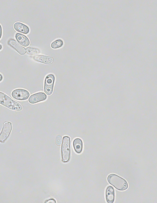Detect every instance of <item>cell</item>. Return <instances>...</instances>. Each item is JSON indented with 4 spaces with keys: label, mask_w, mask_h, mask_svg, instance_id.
I'll return each instance as SVG.
<instances>
[{
    "label": "cell",
    "mask_w": 157,
    "mask_h": 203,
    "mask_svg": "<svg viewBox=\"0 0 157 203\" xmlns=\"http://www.w3.org/2000/svg\"><path fill=\"white\" fill-rule=\"evenodd\" d=\"M107 181L109 184L120 191L125 190L128 187V182L124 179L115 174H109L107 176Z\"/></svg>",
    "instance_id": "6da1fadb"
},
{
    "label": "cell",
    "mask_w": 157,
    "mask_h": 203,
    "mask_svg": "<svg viewBox=\"0 0 157 203\" xmlns=\"http://www.w3.org/2000/svg\"><path fill=\"white\" fill-rule=\"evenodd\" d=\"M0 104L13 111H20L22 109V106L20 104L1 91H0Z\"/></svg>",
    "instance_id": "7a4b0ae2"
},
{
    "label": "cell",
    "mask_w": 157,
    "mask_h": 203,
    "mask_svg": "<svg viewBox=\"0 0 157 203\" xmlns=\"http://www.w3.org/2000/svg\"><path fill=\"white\" fill-rule=\"evenodd\" d=\"M70 138L68 136H64L63 138L61 146V154L62 161L64 163L70 160L71 155Z\"/></svg>",
    "instance_id": "3957f363"
},
{
    "label": "cell",
    "mask_w": 157,
    "mask_h": 203,
    "mask_svg": "<svg viewBox=\"0 0 157 203\" xmlns=\"http://www.w3.org/2000/svg\"><path fill=\"white\" fill-rule=\"evenodd\" d=\"M55 78L53 74L47 75L45 79L44 90L46 94L51 95L53 91Z\"/></svg>",
    "instance_id": "277c9868"
},
{
    "label": "cell",
    "mask_w": 157,
    "mask_h": 203,
    "mask_svg": "<svg viewBox=\"0 0 157 203\" xmlns=\"http://www.w3.org/2000/svg\"><path fill=\"white\" fill-rule=\"evenodd\" d=\"M13 126L11 122H5L0 133V142H4L10 134L12 130Z\"/></svg>",
    "instance_id": "5b68a950"
},
{
    "label": "cell",
    "mask_w": 157,
    "mask_h": 203,
    "mask_svg": "<svg viewBox=\"0 0 157 203\" xmlns=\"http://www.w3.org/2000/svg\"><path fill=\"white\" fill-rule=\"evenodd\" d=\"M11 96L14 99L19 101L27 99L29 96V93L27 90L23 89H17L11 93Z\"/></svg>",
    "instance_id": "8992f818"
},
{
    "label": "cell",
    "mask_w": 157,
    "mask_h": 203,
    "mask_svg": "<svg viewBox=\"0 0 157 203\" xmlns=\"http://www.w3.org/2000/svg\"><path fill=\"white\" fill-rule=\"evenodd\" d=\"M47 98L46 95L44 93L38 92L31 95L28 101L30 104H34L45 100Z\"/></svg>",
    "instance_id": "52a82bcc"
},
{
    "label": "cell",
    "mask_w": 157,
    "mask_h": 203,
    "mask_svg": "<svg viewBox=\"0 0 157 203\" xmlns=\"http://www.w3.org/2000/svg\"><path fill=\"white\" fill-rule=\"evenodd\" d=\"M8 44L20 54L23 55L25 54L26 50L25 48L21 45L15 40L13 39H10L8 42Z\"/></svg>",
    "instance_id": "ba28073f"
},
{
    "label": "cell",
    "mask_w": 157,
    "mask_h": 203,
    "mask_svg": "<svg viewBox=\"0 0 157 203\" xmlns=\"http://www.w3.org/2000/svg\"><path fill=\"white\" fill-rule=\"evenodd\" d=\"M105 197L108 203H113L115 198V190L113 187L111 186H108L105 190Z\"/></svg>",
    "instance_id": "9c48e42d"
},
{
    "label": "cell",
    "mask_w": 157,
    "mask_h": 203,
    "mask_svg": "<svg viewBox=\"0 0 157 203\" xmlns=\"http://www.w3.org/2000/svg\"><path fill=\"white\" fill-rule=\"evenodd\" d=\"M13 27L16 31L23 34H27L29 31V27L20 22H17L13 24Z\"/></svg>",
    "instance_id": "30bf717a"
},
{
    "label": "cell",
    "mask_w": 157,
    "mask_h": 203,
    "mask_svg": "<svg viewBox=\"0 0 157 203\" xmlns=\"http://www.w3.org/2000/svg\"><path fill=\"white\" fill-rule=\"evenodd\" d=\"M15 37L18 42L22 46L27 47L30 44V41L25 35L17 33L16 34Z\"/></svg>",
    "instance_id": "8fae6325"
},
{
    "label": "cell",
    "mask_w": 157,
    "mask_h": 203,
    "mask_svg": "<svg viewBox=\"0 0 157 203\" xmlns=\"http://www.w3.org/2000/svg\"><path fill=\"white\" fill-rule=\"evenodd\" d=\"M33 58L35 60L44 64H50L53 61L52 58L46 55H37L34 56Z\"/></svg>",
    "instance_id": "7c38bea8"
},
{
    "label": "cell",
    "mask_w": 157,
    "mask_h": 203,
    "mask_svg": "<svg viewBox=\"0 0 157 203\" xmlns=\"http://www.w3.org/2000/svg\"><path fill=\"white\" fill-rule=\"evenodd\" d=\"M73 145L74 149L77 153L79 154L82 152L83 149V142L80 138H76L74 139Z\"/></svg>",
    "instance_id": "4fadbf2b"
},
{
    "label": "cell",
    "mask_w": 157,
    "mask_h": 203,
    "mask_svg": "<svg viewBox=\"0 0 157 203\" xmlns=\"http://www.w3.org/2000/svg\"><path fill=\"white\" fill-rule=\"evenodd\" d=\"M63 41L60 39H57L52 42L51 44V47L54 49H56L61 47L63 45Z\"/></svg>",
    "instance_id": "5bb4252c"
},
{
    "label": "cell",
    "mask_w": 157,
    "mask_h": 203,
    "mask_svg": "<svg viewBox=\"0 0 157 203\" xmlns=\"http://www.w3.org/2000/svg\"><path fill=\"white\" fill-rule=\"evenodd\" d=\"M26 51L28 54H37L39 53L40 52V51L39 49L32 47L27 48Z\"/></svg>",
    "instance_id": "9a60e30c"
},
{
    "label": "cell",
    "mask_w": 157,
    "mask_h": 203,
    "mask_svg": "<svg viewBox=\"0 0 157 203\" xmlns=\"http://www.w3.org/2000/svg\"><path fill=\"white\" fill-rule=\"evenodd\" d=\"M56 144L58 145H60L62 142V137L60 135L57 136L56 140Z\"/></svg>",
    "instance_id": "2e32d148"
},
{
    "label": "cell",
    "mask_w": 157,
    "mask_h": 203,
    "mask_svg": "<svg viewBox=\"0 0 157 203\" xmlns=\"http://www.w3.org/2000/svg\"><path fill=\"white\" fill-rule=\"evenodd\" d=\"M56 201L54 199H50L48 200H47L45 203H56Z\"/></svg>",
    "instance_id": "e0dca14e"
},
{
    "label": "cell",
    "mask_w": 157,
    "mask_h": 203,
    "mask_svg": "<svg viewBox=\"0 0 157 203\" xmlns=\"http://www.w3.org/2000/svg\"><path fill=\"white\" fill-rule=\"evenodd\" d=\"M2 35V28L1 25L0 24V39Z\"/></svg>",
    "instance_id": "ac0fdd59"
},
{
    "label": "cell",
    "mask_w": 157,
    "mask_h": 203,
    "mask_svg": "<svg viewBox=\"0 0 157 203\" xmlns=\"http://www.w3.org/2000/svg\"><path fill=\"white\" fill-rule=\"evenodd\" d=\"M3 79V76L0 73V82L2 81Z\"/></svg>",
    "instance_id": "d6986e66"
},
{
    "label": "cell",
    "mask_w": 157,
    "mask_h": 203,
    "mask_svg": "<svg viewBox=\"0 0 157 203\" xmlns=\"http://www.w3.org/2000/svg\"><path fill=\"white\" fill-rule=\"evenodd\" d=\"M2 45L0 44V50L2 49Z\"/></svg>",
    "instance_id": "ffe728a7"
}]
</instances>
